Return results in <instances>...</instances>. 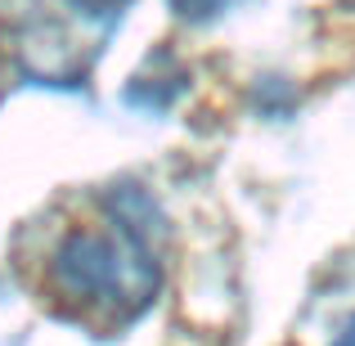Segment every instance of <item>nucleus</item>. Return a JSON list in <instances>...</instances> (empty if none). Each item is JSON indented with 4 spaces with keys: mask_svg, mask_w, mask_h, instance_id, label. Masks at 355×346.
<instances>
[{
    "mask_svg": "<svg viewBox=\"0 0 355 346\" xmlns=\"http://www.w3.org/2000/svg\"><path fill=\"white\" fill-rule=\"evenodd\" d=\"M153 216L139 193H113L99 202V216H77L45 243V297L63 320L86 329H121L139 320L157 297L162 266L153 257Z\"/></svg>",
    "mask_w": 355,
    "mask_h": 346,
    "instance_id": "nucleus-1",
    "label": "nucleus"
},
{
    "mask_svg": "<svg viewBox=\"0 0 355 346\" xmlns=\"http://www.w3.org/2000/svg\"><path fill=\"white\" fill-rule=\"evenodd\" d=\"M41 5L45 9L23 32V63L45 86H77L117 27L126 0H41Z\"/></svg>",
    "mask_w": 355,
    "mask_h": 346,
    "instance_id": "nucleus-2",
    "label": "nucleus"
},
{
    "mask_svg": "<svg viewBox=\"0 0 355 346\" xmlns=\"http://www.w3.org/2000/svg\"><path fill=\"white\" fill-rule=\"evenodd\" d=\"M171 5L175 18H184V23H211L216 14H225L230 0H166Z\"/></svg>",
    "mask_w": 355,
    "mask_h": 346,
    "instance_id": "nucleus-3",
    "label": "nucleus"
},
{
    "mask_svg": "<svg viewBox=\"0 0 355 346\" xmlns=\"http://www.w3.org/2000/svg\"><path fill=\"white\" fill-rule=\"evenodd\" d=\"M333 346H355V315H351L347 324H342V333L333 338Z\"/></svg>",
    "mask_w": 355,
    "mask_h": 346,
    "instance_id": "nucleus-4",
    "label": "nucleus"
}]
</instances>
